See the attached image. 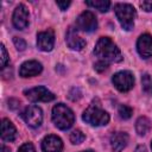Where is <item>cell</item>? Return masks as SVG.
I'll return each mask as SVG.
<instances>
[{"instance_id": "cell-1", "label": "cell", "mask_w": 152, "mask_h": 152, "mask_svg": "<svg viewBox=\"0 0 152 152\" xmlns=\"http://www.w3.org/2000/svg\"><path fill=\"white\" fill-rule=\"evenodd\" d=\"M94 53L100 58V61H103L106 63H109V62L116 63L122 59L120 49L108 37H101L97 40L94 49Z\"/></svg>"}, {"instance_id": "cell-2", "label": "cell", "mask_w": 152, "mask_h": 152, "mask_svg": "<svg viewBox=\"0 0 152 152\" xmlns=\"http://www.w3.org/2000/svg\"><path fill=\"white\" fill-rule=\"evenodd\" d=\"M52 121L57 128L65 131L74 125L75 115L68 106L63 103H57L52 108Z\"/></svg>"}, {"instance_id": "cell-3", "label": "cell", "mask_w": 152, "mask_h": 152, "mask_svg": "<svg viewBox=\"0 0 152 152\" xmlns=\"http://www.w3.org/2000/svg\"><path fill=\"white\" fill-rule=\"evenodd\" d=\"M82 119L91 125V126H95V127H99V126H106L108 122H109V114L103 110L100 104H96V103H91L89 104V107L83 112V115H82Z\"/></svg>"}, {"instance_id": "cell-4", "label": "cell", "mask_w": 152, "mask_h": 152, "mask_svg": "<svg viewBox=\"0 0 152 152\" xmlns=\"http://www.w3.org/2000/svg\"><path fill=\"white\" fill-rule=\"evenodd\" d=\"M114 10L121 27L126 31L132 30L134 26V19L137 15L135 8L129 4H116L114 6Z\"/></svg>"}, {"instance_id": "cell-5", "label": "cell", "mask_w": 152, "mask_h": 152, "mask_svg": "<svg viewBox=\"0 0 152 152\" xmlns=\"http://www.w3.org/2000/svg\"><path fill=\"white\" fill-rule=\"evenodd\" d=\"M112 82L119 91L126 93V91H129L133 88L134 77H133V74L131 71L122 70V71H119V72L114 74V76L112 77Z\"/></svg>"}, {"instance_id": "cell-6", "label": "cell", "mask_w": 152, "mask_h": 152, "mask_svg": "<svg viewBox=\"0 0 152 152\" xmlns=\"http://www.w3.org/2000/svg\"><path fill=\"white\" fill-rule=\"evenodd\" d=\"M76 28L83 32H93L97 28V20L93 12L84 11L76 19Z\"/></svg>"}, {"instance_id": "cell-7", "label": "cell", "mask_w": 152, "mask_h": 152, "mask_svg": "<svg viewBox=\"0 0 152 152\" xmlns=\"http://www.w3.org/2000/svg\"><path fill=\"white\" fill-rule=\"evenodd\" d=\"M24 94L32 102H50L55 99L53 93H51L48 88H45L43 86H38V87L31 88L28 90H25Z\"/></svg>"}, {"instance_id": "cell-8", "label": "cell", "mask_w": 152, "mask_h": 152, "mask_svg": "<svg viewBox=\"0 0 152 152\" xmlns=\"http://www.w3.org/2000/svg\"><path fill=\"white\" fill-rule=\"evenodd\" d=\"M23 119L25 122L33 128H37L42 125L43 121V112L38 106H30L23 112Z\"/></svg>"}, {"instance_id": "cell-9", "label": "cell", "mask_w": 152, "mask_h": 152, "mask_svg": "<svg viewBox=\"0 0 152 152\" xmlns=\"http://www.w3.org/2000/svg\"><path fill=\"white\" fill-rule=\"evenodd\" d=\"M12 23L17 30H24L28 26V10L25 5L20 4L15 7L12 17Z\"/></svg>"}, {"instance_id": "cell-10", "label": "cell", "mask_w": 152, "mask_h": 152, "mask_svg": "<svg viewBox=\"0 0 152 152\" xmlns=\"http://www.w3.org/2000/svg\"><path fill=\"white\" fill-rule=\"evenodd\" d=\"M55 45V32L52 28H48L46 31L38 32L37 34V46L42 51H51Z\"/></svg>"}, {"instance_id": "cell-11", "label": "cell", "mask_w": 152, "mask_h": 152, "mask_svg": "<svg viewBox=\"0 0 152 152\" xmlns=\"http://www.w3.org/2000/svg\"><path fill=\"white\" fill-rule=\"evenodd\" d=\"M65 42L71 50H76V51H80L86 46V40L77 33V28L72 26H70L66 31Z\"/></svg>"}, {"instance_id": "cell-12", "label": "cell", "mask_w": 152, "mask_h": 152, "mask_svg": "<svg viewBox=\"0 0 152 152\" xmlns=\"http://www.w3.org/2000/svg\"><path fill=\"white\" fill-rule=\"evenodd\" d=\"M137 50L142 58L152 57V36L148 33L141 34L137 42Z\"/></svg>"}, {"instance_id": "cell-13", "label": "cell", "mask_w": 152, "mask_h": 152, "mask_svg": "<svg viewBox=\"0 0 152 152\" xmlns=\"http://www.w3.org/2000/svg\"><path fill=\"white\" fill-rule=\"evenodd\" d=\"M63 142L57 135H46L42 141V152H62Z\"/></svg>"}, {"instance_id": "cell-14", "label": "cell", "mask_w": 152, "mask_h": 152, "mask_svg": "<svg viewBox=\"0 0 152 152\" xmlns=\"http://www.w3.org/2000/svg\"><path fill=\"white\" fill-rule=\"evenodd\" d=\"M42 70H43V65L38 61H27L21 64L19 69V75L21 77H32L40 74Z\"/></svg>"}, {"instance_id": "cell-15", "label": "cell", "mask_w": 152, "mask_h": 152, "mask_svg": "<svg viewBox=\"0 0 152 152\" xmlns=\"http://www.w3.org/2000/svg\"><path fill=\"white\" fill-rule=\"evenodd\" d=\"M128 144V135L125 132H114L110 135V145L112 148L116 152L122 151Z\"/></svg>"}, {"instance_id": "cell-16", "label": "cell", "mask_w": 152, "mask_h": 152, "mask_svg": "<svg viewBox=\"0 0 152 152\" xmlns=\"http://www.w3.org/2000/svg\"><path fill=\"white\" fill-rule=\"evenodd\" d=\"M17 138V129L8 119L1 121V139L4 141H13Z\"/></svg>"}, {"instance_id": "cell-17", "label": "cell", "mask_w": 152, "mask_h": 152, "mask_svg": "<svg viewBox=\"0 0 152 152\" xmlns=\"http://www.w3.org/2000/svg\"><path fill=\"white\" fill-rule=\"evenodd\" d=\"M151 128V121L146 116H140L135 122V131L139 135H145Z\"/></svg>"}, {"instance_id": "cell-18", "label": "cell", "mask_w": 152, "mask_h": 152, "mask_svg": "<svg viewBox=\"0 0 152 152\" xmlns=\"http://www.w3.org/2000/svg\"><path fill=\"white\" fill-rule=\"evenodd\" d=\"M86 4L93 8L99 10L100 12H107L110 6V2L108 0H93V1H87Z\"/></svg>"}, {"instance_id": "cell-19", "label": "cell", "mask_w": 152, "mask_h": 152, "mask_svg": "<svg viewBox=\"0 0 152 152\" xmlns=\"http://www.w3.org/2000/svg\"><path fill=\"white\" fill-rule=\"evenodd\" d=\"M141 84H142V90L148 94V95H152V80H151V76L148 74H144L142 77H141Z\"/></svg>"}, {"instance_id": "cell-20", "label": "cell", "mask_w": 152, "mask_h": 152, "mask_svg": "<svg viewBox=\"0 0 152 152\" xmlns=\"http://www.w3.org/2000/svg\"><path fill=\"white\" fill-rule=\"evenodd\" d=\"M86 139V135L80 131V129H75L70 133V141L74 144V145H77V144H81Z\"/></svg>"}, {"instance_id": "cell-21", "label": "cell", "mask_w": 152, "mask_h": 152, "mask_svg": "<svg viewBox=\"0 0 152 152\" xmlns=\"http://www.w3.org/2000/svg\"><path fill=\"white\" fill-rule=\"evenodd\" d=\"M118 113H119V116L124 120H127L132 116L133 114V109L129 107V106H126V104H121L118 109Z\"/></svg>"}, {"instance_id": "cell-22", "label": "cell", "mask_w": 152, "mask_h": 152, "mask_svg": "<svg viewBox=\"0 0 152 152\" xmlns=\"http://www.w3.org/2000/svg\"><path fill=\"white\" fill-rule=\"evenodd\" d=\"M0 52H1V56H0V65H1V68H5L6 64L8 63V55H7V51H6L4 44H1V46H0Z\"/></svg>"}, {"instance_id": "cell-23", "label": "cell", "mask_w": 152, "mask_h": 152, "mask_svg": "<svg viewBox=\"0 0 152 152\" xmlns=\"http://www.w3.org/2000/svg\"><path fill=\"white\" fill-rule=\"evenodd\" d=\"M13 43H14L17 50H19V51H23V50H25V48H26V42H25L23 38L13 37Z\"/></svg>"}, {"instance_id": "cell-24", "label": "cell", "mask_w": 152, "mask_h": 152, "mask_svg": "<svg viewBox=\"0 0 152 152\" xmlns=\"http://www.w3.org/2000/svg\"><path fill=\"white\" fill-rule=\"evenodd\" d=\"M18 152H36V148L31 142H25L19 147Z\"/></svg>"}, {"instance_id": "cell-25", "label": "cell", "mask_w": 152, "mask_h": 152, "mask_svg": "<svg viewBox=\"0 0 152 152\" xmlns=\"http://www.w3.org/2000/svg\"><path fill=\"white\" fill-rule=\"evenodd\" d=\"M107 68H108V63H106V62H103V61H99V62H96V63L94 64V69H95L96 71H99V72L104 71Z\"/></svg>"}, {"instance_id": "cell-26", "label": "cell", "mask_w": 152, "mask_h": 152, "mask_svg": "<svg viewBox=\"0 0 152 152\" xmlns=\"http://www.w3.org/2000/svg\"><path fill=\"white\" fill-rule=\"evenodd\" d=\"M140 7L146 12H152V1H142L140 4Z\"/></svg>"}, {"instance_id": "cell-27", "label": "cell", "mask_w": 152, "mask_h": 152, "mask_svg": "<svg viewBox=\"0 0 152 152\" xmlns=\"http://www.w3.org/2000/svg\"><path fill=\"white\" fill-rule=\"evenodd\" d=\"M56 4H57V6H58L62 11H65V10L70 6V1H57Z\"/></svg>"}, {"instance_id": "cell-28", "label": "cell", "mask_w": 152, "mask_h": 152, "mask_svg": "<svg viewBox=\"0 0 152 152\" xmlns=\"http://www.w3.org/2000/svg\"><path fill=\"white\" fill-rule=\"evenodd\" d=\"M0 152H11V151H10L8 147H6L5 145H2V146L0 147Z\"/></svg>"}, {"instance_id": "cell-29", "label": "cell", "mask_w": 152, "mask_h": 152, "mask_svg": "<svg viewBox=\"0 0 152 152\" xmlns=\"http://www.w3.org/2000/svg\"><path fill=\"white\" fill-rule=\"evenodd\" d=\"M81 152H94L93 150H86V151H81Z\"/></svg>"}, {"instance_id": "cell-30", "label": "cell", "mask_w": 152, "mask_h": 152, "mask_svg": "<svg viewBox=\"0 0 152 152\" xmlns=\"http://www.w3.org/2000/svg\"><path fill=\"white\" fill-rule=\"evenodd\" d=\"M151 150H152V142H151Z\"/></svg>"}]
</instances>
